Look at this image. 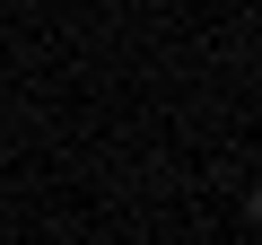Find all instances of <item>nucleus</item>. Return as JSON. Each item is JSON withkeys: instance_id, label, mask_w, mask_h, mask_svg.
<instances>
[{"instance_id": "1", "label": "nucleus", "mask_w": 262, "mask_h": 245, "mask_svg": "<svg viewBox=\"0 0 262 245\" xmlns=\"http://www.w3.org/2000/svg\"><path fill=\"white\" fill-rule=\"evenodd\" d=\"M245 219H253V228H262V184H253V193H245Z\"/></svg>"}]
</instances>
